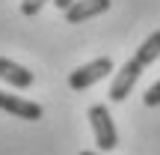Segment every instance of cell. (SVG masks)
I'll return each instance as SVG.
<instances>
[{"instance_id":"obj_3","label":"cell","mask_w":160,"mask_h":155,"mask_svg":"<svg viewBox=\"0 0 160 155\" xmlns=\"http://www.w3.org/2000/svg\"><path fill=\"white\" fill-rule=\"evenodd\" d=\"M142 69H145V66L139 63L137 57H131V60H128V63L122 66L119 72H116L113 84H110V102H125V98L131 96L133 84L139 80V75H142Z\"/></svg>"},{"instance_id":"obj_8","label":"cell","mask_w":160,"mask_h":155,"mask_svg":"<svg viewBox=\"0 0 160 155\" xmlns=\"http://www.w3.org/2000/svg\"><path fill=\"white\" fill-rule=\"evenodd\" d=\"M45 3H48V0H21V12L33 18V15H39V12H42V6H45Z\"/></svg>"},{"instance_id":"obj_1","label":"cell","mask_w":160,"mask_h":155,"mask_svg":"<svg viewBox=\"0 0 160 155\" xmlns=\"http://www.w3.org/2000/svg\"><path fill=\"white\" fill-rule=\"evenodd\" d=\"M89 122H92V131H95V143L101 152H113L119 146V131L113 125V116L104 104H92L89 108Z\"/></svg>"},{"instance_id":"obj_10","label":"cell","mask_w":160,"mask_h":155,"mask_svg":"<svg viewBox=\"0 0 160 155\" xmlns=\"http://www.w3.org/2000/svg\"><path fill=\"white\" fill-rule=\"evenodd\" d=\"M71 3H74V0H53V6H57V9H62V12H65V9H68V6H71Z\"/></svg>"},{"instance_id":"obj_4","label":"cell","mask_w":160,"mask_h":155,"mask_svg":"<svg viewBox=\"0 0 160 155\" xmlns=\"http://www.w3.org/2000/svg\"><path fill=\"white\" fill-rule=\"evenodd\" d=\"M0 110H6V113H12V116H18V119H42V104H36V102H27V98H21V96H9V92H3L0 90Z\"/></svg>"},{"instance_id":"obj_2","label":"cell","mask_w":160,"mask_h":155,"mask_svg":"<svg viewBox=\"0 0 160 155\" xmlns=\"http://www.w3.org/2000/svg\"><path fill=\"white\" fill-rule=\"evenodd\" d=\"M110 72H113V60L110 57H98L92 60V63L80 66V69H74L68 75V86L71 90H89L92 84H98L101 78H107Z\"/></svg>"},{"instance_id":"obj_6","label":"cell","mask_w":160,"mask_h":155,"mask_svg":"<svg viewBox=\"0 0 160 155\" xmlns=\"http://www.w3.org/2000/svg\"><path fill=\"white\" fill-rule=\"evenodd\" d=\"M0 80H6V84H12L15 90H27V86H33V72L24 69V66L12 63V60L0 57Z\"/></svg>"},{"instance_id":"obj_9","label":"cell","mask_w":160,"mask_h":155,"mask_svg":"<svg viewBox=\"0 0 160 155\" xmlns=\"http://www.w3.org/2000/svg\"><path fill=\"white\" fill-rule=\"evenodd\" d=\"M142 102L148 104V108H157V104H160V80H157L154 86H148V90H145V96H142Z\"/></svg>"},{"instance_id":"obj_5","label":"cell","mask_w":160,"mask_h":155,"mask_svg":"<svg viewBox=\"0 0 160 155\" xmlns=\"http://www.w3.org/2000/svg\"><path fill=\"white\" fill-rule=\"evenodd\" d=\"M107 9H110V0H74L65 9V21L68 24H83L95 15H104Z\"/></svg>"},{"instance_id":"obj_7","label":"cell","mask_w":160,"mask_h":155,"mask_svg":"<svg viewBox=\"0 0 160 155\" xmlns=\"http://www.w3.org/2000/svg\"><path fill=\"white\" fill-rule=\"evenodd\" d=\"M133 57H137L142 66H151V63H154V60L160 57V30H154V33H151L148 39L137 48V54H133Z\"/></svg>"},{"instance_id":"obj_11","label":"cell","mask_w":160,"mask_h":155,"mask_svg":"<svg viewBox=\"0 0 160 155\" xmlns=\"http://www.w3.org/2000/svg\"><path fill=\"white\" fill-rule=\"evenodd\" d=\"M80 155H95V152H80Z\"/></svg>"}]
</instances>
